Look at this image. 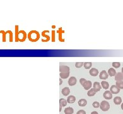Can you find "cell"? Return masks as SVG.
Segmentation results:
<instances>
[{
	"label": "cell",
	"instance_id": "cell-34",
	"mask_svg": "<svg viewBox=\"0 0 123 114\" xmlns=\"http://www.w3.org/2000/svg\"><path fill=\"white\" fill-rule=\"evenodd\" d=\"M76 114H86V112L83 110H80L77 112Z\"/></svg>",
	"mask_w": 123,
	"mask_h": 114
},
{
	"label": "cell",
	"instance_id": "cell-35",
	"mask_svg": "<svg viewBox=\"0 0 123 114\" xmlns=\"http://www.w3.org/2000/svg\"><path fill=\"white\" fill-rule=\"evenodd\" d=\"M85 81H86V79H84V78H81L80 79V83L81 84V85H83Z\"/></svg>",
	"mask_w": 123,
	"mask_h": 114
},
{
	"label": "cell",
	"instance_id": "cell-23",
	"mask_svg": "<svg viewBox=\"0 0 123 114\" xmlns=\"http://www.w3.org/2000/svg\"><path fill=\"white\" fill-rule=\"evenodd\" d=\"M96 91H95L93 88H91V89H89V91H88L87 93V95L89 96H93L95 94H96Z\"/></svg>",
	"mask_w": 123,
	"mask_h": 114
},
{
	"label": "cell",
	"instance_id": "cell-33",
	"mask_svg": "<svg viewBox=\"0 0 123 114\" xmlns=\"http://www.w3.org/2000/svg\"><path fill=\"white\" fill-rule=\"evenodd\" d=\"M55 33H56V31H52V42H55Z\"/></svg>",
	"mask_w": 123,
	"mask_h": 114
},
{
	"label": "cell",
	"instance_id": "cell-11",
	"mask_svg": "<svg viewBox=\"0 0 123 114\" xmlns=\"http://www.w3.org/2000/svg\"><path fill=\"white\" fill-rule=\"evenodd\" d=\"M76 82L77 81L76 78H75V77H71V78H69V79L68 80V84H69V86H75L76 85Z\"/></svg>",
	"mask_w": 123,
	"mask_h": 114
},
{
	"label": "cell",
	"instance_id": "cell-27",
	"mask_svg": "<svg viewBox=\"0 0 123 114\" xmlns=\"http://www.w3.org/2000/svg\"><path fill=\"white\" fill-rule=\"evenodd\" d=\"M18 25H15V41L16 42H18Z\"/></svg>",
	"mask_w": 123,
	"mask_h": 114
},
{
	"label": "cell",
	"instance_id": "cell-19",
	"mask_svg": "<svg viewBox=\"0 0 123 114\" xmlns=\"http://www.w3.org/2000/svg\"><path fill=\"white\" fill-rule=\"evenodd\" d=\"M121 102H122V99H121V97L116 96L114 98V103L115 105H120Z\"/></svg>",
	"mask_w": 123,
	"mask_h": 114
},
{
	"label": "cell",
	"instance_id": "cell-14",
	"mask_svg": "<svg viewBox=\"0 0 123 114\" xmlns=\"http://www.w3.org/2000/svg\"><path fill=\"white\" fill-rule=\"evenodd\" d=\"M115 81H120L123 80V75L121 72H118L115 75Z\"/></svg>",
	"mask_w": 123,
	"mask_h": 114
},
{
	"label": "cell",
	"instance_id": "cell-8",
	"mask_svg": "<svg viewBox=\"0 0 123 114\" xmlns=\"http://www.w3.org/2000/svg\"><path fill=\"white\" fill-rule=\"evenodd\" d=\"M57 33L59 34V40L60 42H64V39H63V37H62V34H63L64 33V31L63 30L61 27H60L58 31H57Z\"/></svg>",
	"mask_w": 123,
	"mask_h": 114
},
{
	"label": "cell",
	"instance_id": "cell-28",
	"mask_svg": "<svg viewBox=\"0 0 123 114\" xmlns=\"http://www.w3.org/2000/svg\"><path fill=\"white\" fill-rule=\"evenodd\" d=\"M112 66H113V67L115 68H117L120 67L121 63H119V62H113V63H112Z\"/></svg>",
	"mask_w": 123,
	"mask_h": 114
},
{
	"label": "cell",
	"instance_id": "cell-16",
	"mask_svg": "<svg viewBox=\"0 0 123 114\" xmlns=\"http://www.w3.org/2000/svg\"><path fill=\"white\" fill-rule=\"evenodd\" d=\"M87 104V101L85 99H81L78 101V105L80 106H85Z\"/></svg>",
	"mask_w": 123,
	"mask_h": 114
},
{
	"label": "cell",
	"instance_id": "cell-20",
	"mask_svg": "<svg viewBox=\"0 0 123 114\" xmlns=\"http://www.w3.org/2000/svg\"><path fill=\"white\" fill-rule=\"evenodd\" d=\"M101 86L102 87V88H104V89H107L109 87V84L107 81H103L101 82Z\"/></svg>",
	"mask_w": 123,
	"mask_h": 114
},
{
	"label": "cell",
	"instance_id": "cell-1",
	"mask_svg": "<svg viewBox=\"0 0 123 114\" xmlns=\"http://www.w3.org/2000/svg\"><path fill=\"white\" fill-rule=\"evenodd\" d=\"M27 37L30 42L35 43L40 39V34L38 31L33 30L29 32V34H27Z\"/></svg>",
	"mask_w": 123,
	"mask_h": 114
},
{
	"label": "cell",
	"instance_id": "cell-39",
	"mask_svg": "<svg viewBox=\"0 0 123 114\" xmlns=\"http://www.w3.org/2000/svg\"><path fill=\"white\" fill-rule=\"evenodd\" d=\"M121 73H123V67L122 68V72H121Z\"/></svg>",
	"mask_w": 123,
	"mask_h": 114
},
{
	"label": "cell",
	"instance_id": "cell-9",
	"mask_svg": "<svg viewBox=\"0 0 123 114\" xmlns=\"http://www.w3.org/2000/svg\"><path fill=\"white\" fill-rule=\"evenodd\" d=\"M101 88H102V86L98 82H95L93 83V89L96 92L100 91Z\"/></svg>",
	"mask_w": 123,
	"mask_h": 114
},
{
	"label": "cell",
	"instance_id": "cell-24",
	"mask_svg": "<svg viewBox=\"0 0 123 114\" xmlns=\"http://www.w3.org/2000/svg\"><path fill=\"white\" fill-rule=\"evenodd\" d=\"M59 105L61 106H65L67 105V101L64 98H61L59 100Z\"/></svg>",
	"mask_w": 123,
	"mask_h": 114
},
{
	"label": "cell",
	"instance_id": "cell-13",
	"mask_svg": "<svg viewBox=\"0 0 123 114\" xmlns=\"http://www.w3.org/2000/svg\"><path fill=\"white\" fill-rule=\"evenodd\" d=\"M61 93H62V95H64V96H67L68 95H69V93H70V90H69V87H64L63 89H62Z\"/></svg>",
	"mask_w": 123,
	"mask_h": 114
},
{
	"label": "cell",
	"instance_id": "cell-29",
	"mask_svg": "<svg viewBox=\"0 0 123 114\" xmlns=\"http://www.w3.org/2000/svg\"><path fill=\"white\" fill-rule=\"evenodd\" d=\"M6 34H10V42H12V41H13V33H12V31H6Z\"/></svg>",
	"mask_w": 123,
	"mask_h": 114
},
{
	"label": "cell",
	"instance_id": "cell-25",
	"mask_svg": "<svg viewBox=\"0 0 123 114\" xmlns=\"http://www.w3.org/2000/svg\"><path fill=\"white\" fill-rule=\"evenodd\" d=\"M92 62H85L83 64V66L85 69H90L92 67Z\"/></svg>",
	"mask_w": 123,
	"mask_h": 114
},
{
	"label": "cell",
	"instance_id": "cell-38",
	"mask_svg": "<svg viewBox=\"0 0 123 114\" xmlns=\"http://www.w3.org/2000/svg\"><path fill=\"white\" fill-rule=\"evenodd\" d=\"M121 108H122V110H123V103L121 104Z\"/></svg>",
	"mask_w": 123,
	"mask_h": 114
},
{
	"label": "cell",
	"instance_id": "cell-26",
	"mask_svg": "<svg viewBox=\"0 0 123 114\" xmlns=\"http://www.w3.org/2000/svg\"><path fill=\"white\" fill-rule=\"evenodd\" d=\"M115 86L119 89H123V81H116Z\"/></svg>",
	"mask_w": 123,
	"mask_h": 114
},
{
	"label": "cell",
	"instance_id": "cell-37",
	"mask_svg": "<svg viewBox=\"0 0 123 114\" xmlns=\"http://www.w3.org/2000/svg\"><path fill=\"white\" fill-rule=\"evenodd\" d=\"M60 83H59V84H62V82H63V81H62L61 80V79H60Z\"/></svg>",
	"mask_w": 123,
	"mask_h": 114
},
{
	"label": "cell",
	"instance_id": "cell-15",
	"mask_svg": "<svg viewBox=\"0 0 123 114\" xmlns=\"http://www.w3.org/2000/svg\"><path fill=\"white\" fill-rule=\"evenodd\" d=\"M115 74H116L115 70L113 68H110L108 70V75H110V77H113V76H115Z\"/></svg>",
	"mask_w": 123,
	"mask_h": 114
},
{
	"label": "cell",
	"instance_id": "cell-32",
	"mask_svg": "<svg viewBox=\"0 0 123 114\" xmlns=\"http://www.w3.org/2000/svg\"><path fill=\"white\" fill-rule=\"evenodd\" d=\"M93 106L95 108H98L100 106V103L98 101H95V102L93 103Z\"/></svg>",
	"mask_w": 123,
	"mask_h": 114
},
{
	"label": "cell",
	"instance_id": "cell-36",
	"mask_svg": "<svg viewBox=\"0 0 123 114\" xmlns=\"http://www.w3.org/2000/svg\"><path fill=\"white\" fill-rule=\"evenodd\" d=\"M91 114H98V112H95V111H94V112H92V113H91Z\"/></svg>",
	"mask_w": 123,
	"mask_h": 114
},
{
	"label": "cell",
	"instance_id": "cell-7",
	"mask_svg": "<svg viewBox=\"0 0 123 114\" xmlns=\"http://www.w3.org/2000/svg\"><path fill=\"white\" fill-rule=\"evenodd\" d=\"M104 98L106 100H110L112 98V94L110 93V91H106L104 93Z\"/></svg>",
	"mask_w": 123,
	"mask_h": 114
},
{
	"label": "cell",
	"instance_id": "cell-22",
	"mask_svg": "<svg viewBox=\"0 0 123 114\" xmlns=\"http://www.w3.org/2000/svg\"><path fill=\"white\" fill-rule=\"evenodd\" d=\"M46 32H49V31H44L42 32V36L43 37H46V42H48L49 40L51 39L50 37H49V36H48V35H46Z\"/></svg>",
	"mask_w": 123,
	"mask_h": 114
},
{
	"label": "cell",
	"instance_id": "cell-4",
	"mask_svg": "<svg viewBox=\"0 0 123 114\" xmlns=\"http://www.w3.org/2000/svg\"><path fill=\"white\" fill-rule=\"evenodd\" d=\"M92 83L90 81H87L84 82L82 86L83 87V88L85 89V90H89L92 87Z\"/></svg>",
	"mask_w": 123,
	"mask_h": 114
},
{
	"label": "cell",
	"instance_id": "cell-3",
	"mask_svg": "<svg viewBox=\"0 0 123 114\" xmlns=\"http://www.w3.org/2000/svg\"><path fill=\"white\" fill-rule=\"evenodd\" d=\"M27 33L25 32L24 31H20L18 32V41L20 42H24L27 39Z\"/></svg>",
	"mask_w": 123,
	"mask_h": 114
},
{
	"label": "cell",
	"instance_id": "cell-18",
	"mask_svg": "<svg viewBox=\"0 0 123 114\" xmlns=\"http://www.w3.org/2000/svg\"><path fill=\"white\" fill-rule=\"evenodd\" d=\"M74 110L71 107H67L64 109V114H73Z\"/></svg>",
	"mask_w": 123,
	"mask_h": 114
},
{
	"label": "cell",
	"instance_id": "cell-5",
	"mask_svg": "<svg viewBox=\"0 0 123 114\" xmlns=\"http://www.w3.org/2000/svg\"><path fill=\"white\" fill-rule=\"evenodd\" d=\"M110 91L112 94H117L120 92V89L115 85H112L110 88Z\"/></svg>",
	"mask_w": 123,
	"mask_h": 114
},
{
	"label": "cell",
	"instance_id": "cell-30",
	"mask_svg": "<svg viewBox=\"0 0 123 114\" xmlns=\"http://www.w3.org/2000/svg\"><path fill=\"white\" fill-rule=\"evenodd\" d=\"M83 62H76L75 64V67L76 68H81L82 67V66H83Z\"/></svg>",
	"mask_w": 123,
	"mask_h": 114
},
{
	"label": "cell",
	"instance_id": "cell-10",
	"mask_svg": "<svg viewBox=\"0 0 123 114\" xmlns=\"http://www.w3.org/2000/svg\"><path fill=\"white\" fill-rule=\"evenodd\" d=\"M59 71L61 72H69V67L68 66L61 65L59 67Z\"/></svg>",
	"mask_w": 123,
	"mask_h": 114
},
{
	"label": "cell",
	"instance_id": "cell-6",
	"mask_svg": "<svg viewBox=\"0 0 123 114\" xmlns=\"http://www.w3.org/2000/svg\"><path fill=\"white\" fill-rule=\"evenodd\" d=\"M108 77H109V75H108V73H107V72L106 70H102L100 73V75H99V78H100V79L102 80L107 79Z\"/></svg>",
	"mask_w": 123,
	"mask_h": 114
},
{
	"label": "cell",
	"instance_id": "cell-31",
	"mask_svg": "<svg viewBox=\"0 0 123 114\" xmlns=\"http://www.w3.org/2000/svg\"><path fill=\"white\" fill-rule=\"evenodd\" d=\"M0 33H1L3 34V41L5 42L6 41V32H4L3 31H0Z\"/></svg>",
	"mask_w": 123,
	"mask_h": 114
},
{
	"label": "cell",
	"instance_id": "cell-17",
	"mask_svg": "<svg viewBox=\"0 0 123 114\" xmlns=\"http://www.w3.org/2000/svg\"><path fill=\"white\" fill-rule=\"evenodd\" d=\"M67 103H73L76 101V98L74 96H69L67 98Z\"/></svg>",
	"mask_w": 123,
	"mask_h": 114
},
{
	"label": "cell",
	"instance_id": "cell-2",
	"mask_svg": "<svg viewBox=\"0 0 123 114\" xmlns=\"http://www.w3.org/2000/svg\"><path fill=\"white\" fill-rule=\"evenodd\" d=\"M101 109V110L104 111V112H106L107 110H109L110 108V104L106 100L102 101L101 103L100 104V106H99Z\"/></svg>",
	"mask_w": 123,
	"mask_h": 114
},
{
	"label": "cell",
	"instance_id": "cell-21",
	"mask_svg": "<svg viewBox=\"0 0 123 114\" xmlns=\"http://www.w3.org/2000/svg\"><path fill=\"white\" fill-rule=\"evenodd\" d=\"M59 75L61 79H67L69 76V72H61Z\"/></svg>",
	"mask_w": 123,
	"mask_h": 114
},
{
	"label": "cell",
	"instance_id": "cell-12",
	"mask_svg": "<svg viewBox=\"0 0 123 114\" xmlns=\"http://www.w3.org/2000/svg\"><path fill=\"white\" fill-rule=\"evenodd\" d=\"M89 73H90V74L92 76L95 77V76H97V75L98 74V70L97 69V68H91V69L90 70Z\"/></svg>",
	"mask_w": 123,
	"mask_h": 114
}]
</instances>
